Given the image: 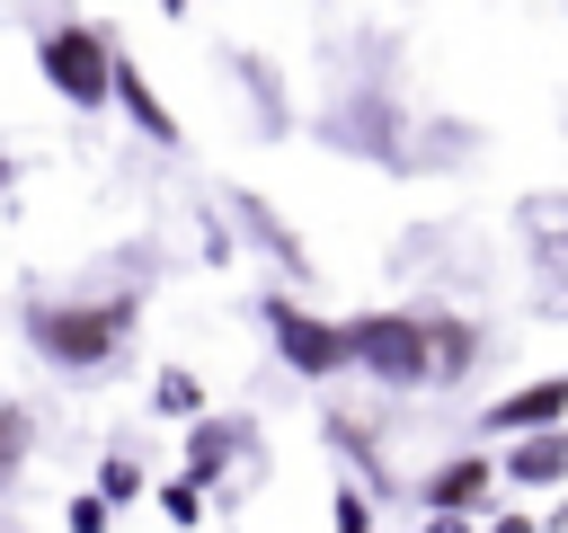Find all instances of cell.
Segmentation results:
<instances>
[{
	"instance_id": "5b68a950",
	"label": "cell",
	"mask_w": 568,
	"mask_h": 533,
	"mask_svg": "<svg viewBox=\"0 0 568 533\" xmlns=\"http://www.w3.org/2000/svg\"><path fill=\"white\" fill-rule=\"evenodd\" d=\"M266 329H275V346H284V364H293L302 382H328V373H346V346H337V320H320V311H302V302H284V293H266Z\"/></svg>"
},
{
	"instance_id": "9c48e42d",
	"label": "cell",
	"mask_w": 568,
	"mask_h": 533,
	"mask_svg": "<svg viewBox=\"0 0 568 533\" xmlns=\"http://www.w3.org/2000/svg\"><path fill=\"white\" fill-rule=\"evenodd\" d=\"M106 98H115L151 142H178V115H169V107H160V89L142 80V62H124V53H115V62H106Z\"/></svg>"
},
{
	"instance_id": "52a82bcc",
	"label": "cell",
	"mask_w": 568,
	"mask_h": 533,
	"mask_svg": "<svg viewBox=\"0 0 568 533\" xmlns=\"http://www.w3.org/2000/svg\"><path fill=\"white\" fill-rule=\"evenodd\" d=\"M488 480H497L488 453H453L444 471H426V515H470V506L488 497Z\"/></svg>"
},
{
	"instance_id": "277c9868",
	"label": "cell",
	"mask_w": 568,
	"mask_h": 533,
	"mask_svg": "<svg viewBox=\"0 0 568 533\" xmlns=\"http://www.w3.org/2000/svg\"><path fill=\"white\" fill-rule=\"evenodd\" d=\"M524 249H532V293L550 320H568V195H524Z\"/></svg>"
},
{
	"instance_id": "30bf717a",
	"label": "cell",
	"mask_w": 568,
	"mask_h": 533,
	"mask_svg": "<svg viewBox=\"0 0 568 533\" xmlns=\"http://www.w3.org/2000/svg\"><path fill=\"white\" fill-rule=\"evenodd\" d=\"M240 435H248V426H213V418H204V426L186 435V480H222V462H231Z\"/></svg>"
},
{
	"instance_id": "2e32d148",
	"label": "cell",
	"mask_w": 568,
	"mask_h": 533,
	"mask_svg": "<svg viewBox=\"0 0 568 533\" xmlns=\"http://www.w3.org/2000/svg\"><path fill=\"white\" fill-rule=\"evenodd\" d=\"M160 506H169V524H204V497H195V480H169V489H160Z\"/></svg>"
},
{
	"instance_id": "4fadbf2b",
	"label": "cell",
	"mask_w": 568,
	"mask_h": 533,
	"mask_svg": "<svg viewBox=\"0 0 568 533\" xmlns=\"http://www.w3.org/2000/svg\"><path fill=\"white\" fill-rule=\"evenodd\" d=\"M328 444H337V453H346V462H355V471H364V480H373V471H382V453H373V435H364V426H355V418H328Z\"/></svg>"
},
{
	"instance_id": "e0dca14e",
	"label": "cell",
	"mask_w": 568,
	"mask_h": 533,
	"mask_svg": "<svg viewBox=\"0 0 568 533\" xmlns=\"http://www.w3.org/2000/svg\"><path fill=\"white\" fill-rule=\"evenodd\" d=\"M337 533H373V497L364 489H337Z\"/></svg>"
},
{
	"instance_id": "ba28073f",
	"label": "cell",
	"mask_w": 568,
	"mask_h": 533,
	"mask_svg": "<svg viewBox=\"0 0 568 533\" xmlns=\"http://www.w3.org/2000/svg\"><path fill=\"white\" fill-rule=\"evenodd\" d=\"M497 471H506V480H524V489H559V480H568V426L515 435V444L497 453Z\"/></svg>"
},
{
	"instance_id": "7c38bea8",
	"label": "cell",
	"mask_w": 568,
	"mask_h": 533,
	"mask_svg": "<svg viewBox=\"0 0 568 533\" xmlns=\"http://www.w3.org/2000/svg\"><path fill=\"white\" fill-rule=\"evenodd\" d=\"M240 213H248V231H257V240H266V249H275L284 266H302V240H293V231L275 222V204H257V195H240Z\"/></svg>"
},
{
	"instance_id": "9a60e30c",
	"label": "cell",
	"mask_w": 568,
	"mask_h": 533,
	"mask_svg": "<svg viewBox=\"0 0 568 533\" xmlns=\"http://www.w3.org/2000/svg\"><path fill=\"white\" fill-rule=\"evenodd\" d=\"M160 409H169V418H195V409H204V382H195V373H160Z\"/></svg>"
},
{
	"instance_id": "3957f363",
	"label": "cell",
	"mask_w": 568,
	"mask_h": 533,
	"mask_svg": "<svg viewBox=\"0 0 568 533\" xmlns=\"http://www.w3.org/2000/svg\"><path fill=\"white\" fill-rule=\"evenodd\" d=\"M36 62H44V80L71 98V107H106V62H115V44L98 36V27H44L36 36Z\"/></svg>"
},
{
	"instance_id": "7a4b0ae2",
	"label": "cell",
	"mask_w": 568,
	"mask_h": 533,
	"mask_svg": "<svg viewBox=\"0 0 568 533\" xmlns=\"http://www.w3.org/2000/svg\"><path fill=\"white\" fill-rule=\"evenodd\" d=\"M133 320H142V293L27 302V338H36V355H44V364H62V373H98V364H115V355H124V338H133Z\"/></svg>"
},
{
	"instance_id": "ffe728a7",
	"label": "cell",
	"mask_w": 568,
	"mask_h": 533,
	"mask_svg": "<svg viewBox=\"0 0 568 533\" xmlns=\"http://www.w3.org/2000/svg\"><path fill=\"white\" fill-rule=\"evenodd\" d=\"M497 533H541V515H506V524H497Z\"/></svg>"
},
{
	"instance_id": "ac0fdd59",
	"label": "cell",
	"mask_w": 568,
	"mask_h": 533,
	"mask_svg": "<svg viewBox=\"0 0 568 533\" xmlns=\"http://www.w3.org/2000/svg\"><path fill=\"white\" fill-rule=\"evenodd\" d=\"M71 533H106V497H71Z\"/></svg>"
},
{
	"instance_id": "6da1fadb",
	"label": "cell",
	"mask_w": 568,
	"mask_h": 533,
	"mask_svg": "<svg viewBox=\"0 0 568 533\" xmlns=\"http://www.w3.org/2000/svg\"><path fill=\"white\" fill-rule=\"evenodd\" d=\"M337 346H346V364H364L373 382L426 391V382H462V373H470L479 329H470V320H444V311H364V320H337Z\"/></svg>"
},
{
	"instance_id": "5bb4252c",
	"label": "cell",
	"mask_w": 568,
	"mask_h": 533,
	"mask_svg": "<svg viewBox=\"0 0 568 533\" xmlns=\"http://www.w3.org/2000/svg\"><path fill=\"white\" fill-rule=\"evenodd\" d=\"M98 497L115 506V497H142V462L133 453H106V471H98Z\"/></svg>"
},
{
	"instance_id": "8fae6325",
	"label": "cell",
	"mask_w": 568,
	"mask_h": 533,
	"mask_svg": "<svg viewBox=\"0 0 568 533\" xmlns=\"http://www.w3.org/2000/svg\"><path fill=\"white\" fill-rule=\"evenodd\" d=\"M27 444H36V418H27L18 400H9V409H0V489H9L18 471H27Z\"/></svg>"
},
{
	"instance_id": "d6986e66",
	"label": "cell",
	"mask_w": 568,
	"mask_h": 533,
	"mask_svg": "<svg viewBox=\"0 0 568 533\" xmlns=\"http://www.w3.org/2000/svg\"><path fill=\"white\" fill-rule=\"evenodd\" d=\"M426 533H470V515H435V524H426Z\"/></svg>"
},
{
	"instance_id": "8992f818",
	"label": "cell",
	"mask_w": 568,
	"mask_h": 533,
	"mask_svg": "<svg viewBox=\"0 0 568 533\" xmlns=\"http://www.w3.org/2000/svg\"><path fill=\"white\" fill-rule=\"evenodd\" d=\"M559 418H568V373H541V382L506 391L479 426H488V435H541V426H559Z\"/></svg>"
},
{
	"instance_id": "44dd1931",
	"label": "cell",
	"mask_w": 568,
	"mask_h": 533,
	"mask_svg": "<svg viewBox=\"0 0 568 533\" xmlns=\"http://www.w3.org/2000/svg\"><path fill=\"white\" fill-rule=\"evenodd\" d=\"M160 9H186V0H160Z\"/></svg>"
}]
</instances>
